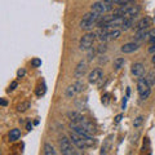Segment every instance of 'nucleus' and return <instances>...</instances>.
<instances>
[{
	"instance_id": "obj_1",
	"label": "nucleus",
	"mask_w": 155,
	"mask_h": 155,
	"mask_svg": "<svg viewBox=\"0 0 155 155\" xmlns=\"http://www.w3.org/2000/svg\"><path fill=\"white\" fill-rule=\"evenodd\" d=\"M141 11L140 5H134V4H124L120 8H118L116 11H114L113 16L115 17H122V18H133Z\"/></svg>"
},
{
	"instance_id": "obj_2",
	"label": "nucleus",
	"mask_w": 155,
	"mask_h": 155,
	"mask_svg": "<svg viewBox=\"0 0 155 155\" xmlns=\"http://www.w3.org/2000/svg\"><path fill=\"white\" fill-rule=\"evenodd\" d=\"M70 138H71L72 143L79 149L92 147V146H94V143H96V140L92 137V136H87V137H84V136H80V134H78L75 132H72L70 134Z\"/></svg>"
},
{
	"instance_id": "obj_3",
	"label": "nucleus",
	"mask_w": 155,
	"mask_h": 155,
	"mask_svg": "<svg viewBox=\"0 0 155 155\" xmlns=\"http://www.w3.org/2000/svg\"><path fill=\"white\" fill-rule=\"evenodd\" d=\"M98 19H100V14H97L94 12H89L84 14L83 19L80 21V28L81 30H85V31H89L91 28H93L94 25L98 23Z\"/></svg>"
},
{
	"instance_id": "obj_4",
	"label": "nucleus",
	"mask_w": 155,
	"mask_h": 155,
	"mask_svg": "<svg viewBox=\"0 0 155 155\" xmlns=\"http://www.w3.org/2000/svg\"><path fill=\"white\" fill-rule=\"evenodd\" d=\"M114 9V4H110L105 0H98V2H94L93 4L91 5V12H94L97 14H106L111 12Z\"/></svg>"
},
{
	"instance_id": "obj_5",
	"label": "nucleus",
	"mask_w": 155,
	"mask_h": 155,
	"mask_svg": "<svg viewBox=\"0 0 155 155\" xmlns=\"http://www.w3.org/2000/svg\"><path fill=\"white\" fill-rule=\"evenodd\" d=\"M137 91L140 94V98L141 100H146L147 97L151 93V87L147 84V81L145 78H140L137 81Z\"/></svg>"
},
{
	"instance_id": "obj_6",
	"label": "nucleus",
	"mask_w": 155,
	"mask_h": 155,
	"mask_svg": "<svg viewBox=\"0 0 155 155\" xmlns=\"http://www.w3.org/2000/svg\"><path fill=\"white\" fill-rule=\"evenodd\" d=\"M97 38V34L94 32H87L85 35H83V38L80 39V43H79V48L81 51H89L93 43Z\"/></svg>"
},
{
	"instance_id": "obj_7",
	"label": "nucleus",
	"mask_w": 155,
	"mask_h": 155,
	"mask_svg": "<svg viewBox=\"0 0 155 155\" xmlns=\"http://www.w3.org/2000/svg\"><path fill=\"white\" fill-rule=\"evenodd\" d=\"M60 149L62 151V155H72V145H71V138L66 137H61L60 140Z\"/></svg>"
},
{
	"instance_id": "obj_8",
	"label": "nucleus",
	"mask_w": 155,
	"mask_h": 155,
	"mask_svg": "<svg viewBox=\"0 0 155 155\" xmlns=\"http://www.w3.org/2000/svg\"><path fill=\"white\" fill-rule=\"evenodd\" d=\"M102 78H104V71L102 70L101 69H93V71L89 72L88 81L91 84H97Z\"/></svg>"
},
{
	"instance_id": "obj_9",
	"label": "nucleus",
	"mask_w": 155,
	"mask_h": 155,
	"mask_svg": "<svg viewBox=\"0 0 155 155\" xmlns=\"http://www.w3.org/2000/svg\"><path fill=\"white\" fill-rule=\"evenodd\" d=\"M130 72H132V75L134 78H142L143 74H145V66L141 64V62H136V64L132 65L130 67Z\"/></svg>"
},
{
	"instance_id": "obj_10",
	"label": "nucleus",
	"mask_w": 155,
	"mask_h": 155,
	"mask_svg": "<svg viewBox=\"0 0 155 155\" xmlns=\"http://www.w3.org/2000/svg\"><path fill=\"white\" fill-rule=\"evenodd\" d=\"M140 49V44L136 41H132V43H127V44H124L122 47V52L123 53H133L136 51Z\"/></svg>"
},
{
	"instance_id": "obj_11",
	"label": "nucleus",
	"mask_w": 155,
	"mask_h": 155,
	"mask_svg": "<svg viewBox=\"0 0 155 155\" xmlns=\"http://www.w3.org/2000/svg\"><path fill=\"white\" fill-rule=\"evenodd\" d=\"M87 61H80L79 64H78L76 69H75V76L76 78H83L84 74L87 72Z\"/></svg>"
},
{
	"instance_id": "obj_12",
	"label": "nucleus",
	"mask_w": 155,
	"mask_h": 155,
	"mask_svg": "<svg viewBox=\"0 0 155 155\" xmlns=\"http://www.w3.org/2000/svg\"><path fill=\"white\" fill-rule=\"evenodd\" d=\"M150 23H151V19L149 17H145L142 18L141 21L137 22V25H136V31H141V30H147V27L150 26Z\"/></svg>"
},
{
	"instance_id": "obj_13",
	"label": "nucleus",
	"mask_w": 155,
	"mask_h": 155,
	"mask_svg": "<svg viewBox=\"0 0 155 155\" xmlns=\"http://www.w3.org/2000/svg\"><path fill=\"white\" fill-rule=\"evenodd\" d=\"M69 118H70V120H71V123L78 124V123H80L81 120L84 119V116H81V114L74 111V113H69Z\"/></svg>"
},
{
	"instance_id": "obj_14",
	"label": "nucleus",
	"mask_w": 155,
	"mask_h": 155,
	"mask_svg": "<svg viewBox=\"0 0 155 155\" xmlns=\"http://www.w3.org/2000/svg\"><path fill=\"white\" fill-rule=\"evenodd\" d=\"M21 137V130L18 128H13L11 129V132H9V140L13 142V141H17V140Z\"/></svg>"
},
{
	"instance_id": "obj_15",
	"label": "nucleus",
	"mask_w": 155,
	"mask_h": 155,
	"mask_svg": "<svg viewBox=\"0 0 155 155\" xmlns=\"http://www.w3.org/2000/svg\"><path fill=\"white\" fill-rule=\"evenodd\" d=\"M120 35H122V30H119V28H113V30H109V40H115V39H119Z\"/></svg>"
},
{
	"instance_id": "obj_16",
	"label": "nucleus",
	"mask_w": 155,
	"mask_h": 155,
	"mask_svg": "<svg viewBox=\"0 0 155 155\" xmlns=\"http://www.w3.org/2000/svg\"><path fill=\"white\" fill-rule=\"evenodd\" d=\"M76 93H79V92H78L75 84H72V85H70V87H67V88H66V92H65L66 97H69V98H72V97H74Z\"/></svg>"
},
{
	"instance_id": "obj_17",
	"label": "nucleus",
	"mask_w": 155,
	"mask_h": 155,
	"mask_svg": "<svg viewBox=\"0 0 155 155\" xmlns=\"http://www.w3.org/2000/svg\"><path fill=\"white\" fill-rule=\"evenodd\" d=\"M124 64H125V60L122 57H119V58H115L114 60V69L116 71H119V70H122L123 67H124Z\"/></svg>"
},
{
	"instance_id": "obj_18",
	"label": "nucleus",
	"mask_w": 155,
	"mask_h": 155,
	"mask_svg": "<svg viewBox=\"0 0 155 155\" xmlns=\"http://www.w3.org/2000/svg\"><path fill=\"white\" fill-rule=\"evenodd\" d=\"M44 155H57V151L51 143H44Z\"/></svg>"
},
{
	"instance_id": "obj_19",
	"label": "nucleus",
	"mask_w": 155,
	"mask_h": 155,
	"mask_svg": "<svg viewBox=\"0 0 155 155\" xmlns=\"http://www.w3.org/2000/svg\"><path fill=\"white\" fill-rule=\"evenodd\" d=\"M145 79H146V81H147V84L150 85V87H153L154 84H155V74L151 71V72H149V74L145 76Z\"/></svg>"
},
{
	"instance_id": "obj_20",
	"label": "nucleus",
	"mask_w": 155,
	"mask_h": 155,
	"mask_svg": "<svg viewBox=\"0 0 155 155\" xmlns=\"http://www.w3.org/2000/svg\"><path fill=\"white\" fill-rule=\"evenodd\" d=\"M132 25H133V18H125V21H124V25H123V27H122V30L127 31V30H129V28L132 27Z\"/></svg>"
},
{
	"instance_id": "obj_21",
	"label": "nucleus",
	"mask_w": 155,
	"mask_h": 155,
	"mask_svg": "<svg viewBox=\"0 0 155 155\" xmlns=\"http://www.w3.org/2000/svg\"><path fill=\"white\" fill-rule=\"evenodd\" d=\"M28 107H30V102H28V101H25V102H22L21 105H18L17 110L19 111V113H23V111H26Z\"/></svg>"
},
{
	"instance_id": "obj_22",
	"label": "nucleus",
	"mask_w": 155,
	"mask_h": 155,
	"mask_svg": "<svg viewBox=\"0 0 155 155\" xmlns=\"http://www.w3.org/2000/svg\"><path fill=\"white\" fill-rule=\"evenodd\" d=\"M142 123H143V116L140 115V116H137V118L134 119V122H133V127H134V128H138Z\"/></svg>"
},
{
	"instance_id": "obj_23",
	"label": "nucleus",
	"mask_w": 155,
	"mask_h": 155,
	"mask_svg": "<svg viewBox=\"0 0 155 155\" xmlns=\"http://www.w3.org/2000/svg\"><path fill=\"white\" fill-rule=\"evenodd\" d=\"M31 66L32 67H40L41 66V60L40 58H34L31 61Z\"/></svg>"
},
{
	"instance_id": "obj_24",
	"label": "nucleus",
	"mask_w": 155,
	"mask_h": 155,
	"mask_svg": "<svg viewBox=\"0 0 155 155\" xmlns=\"http://www.w3.org/2000/svg\"><path fill=\"white\" fill-rule=\"evenodd\" d=\"M44 93H45V85L43 84V85L39 87V89L36 91V94H38V96H43Z\"/></svg>"
},
{
	"instance_id": "obj_25",
	"label": "nucleus",
	"mask_w": 155,
	"mask_h": 155,
	"mask_svg": "<svg viewBox=\"0 0 155 155\" xmlns=\"http://www.w3.org/2000/svg\"><path fill=\"white\" fill-rule=\"evenodd\" d=\"M149 41H150V43H151V44H154V43H155V30H154V31H150Z\"/></svg>"
},
{
	"instance_id": "obj_26",
	"label": "nucleus",
	"mask_w": 155,
	"mask_h": 155,
	"mask_svg": "<svg viewBox=\"0 0 155 155\" xmlns=\"http://www.w3.org/2000/svg\"><path fill=\"white\" fill-rule=\"evenodd\" d=\"M105 2H107L110 4H123L125 0H105Z\"/></svg>"
},
{
	"instance_id": "obj_27",
	"label": "nucleus",
	"mask_w": 155,
	"mask_h": 155,
	"mask_svg": "<svg viewBox=\"0 0 155 155\" xmlns=\"http://www.w3.org/2000/svg\"><path fill=\"white\" fill-rule=\"evenodd\" d=\"M25 74H26V71L23 70V69H19V70L17 71V76H18V78H22V76L25 75Z\"/></svg>"
},
{
	"instance_id": "obj_28",
	"label": "nucleus",
	"mask_w": 155,
	"mask_h": 155,
	"mask_svg": "<svg viewBox=\"0 0 155 155\" xmlns=\"http://www.w3.org/2000/svg\"><path fill=\"white\" fill-rule=\"evenodd\" d=\"M106 49H107V48H106V44H101V45L98 47V52H100V53H104Z\"/></svg>"
},
{
	"instance_id": "obj_29",
	"label": "nucleus",
	"mask_w": 155,
	"mask_h": 155,
	"mask_svg": "<svg viewBox=\"0 0 155 155\" xmlns=\"http://www.w3.org/2000/svg\"><path fill=\"white\" fill-rule=\"evenodd\" d=\"M149 53H151V54H154V53H155V43H154V44H151V47H149Z\"/></svg>"
},
{
	"instance_id": "obj_30",
	"label": "nucleus",
	"mask_w": 155,
	"mask_h": 155,
	"mask_svg": "<svg viewBox=\"0 0 155 155\" xmlns=\"http://www.w3.org/2000/svg\"><path fill=\"white\" fill-rule=\"evenodd\" d=\"M16 87H17V81H13V83L11 84V87H9V91H13Z\"/></svg>"
},
{
	"instance_id": "obj_31",
	"label": "nucleus",
	"mask_w": 155,
	"mask_h": 155,
	"mask_svg": "<svg viewBox=\"0 0 155 155\" xmlns=\"http://www.w3.org/2000/svg\"><path fill=\"white\" fill-rule=\"evenodd\" d=\"M122 118H123V115H118V116L115 118V123H119L120 120H122Z\"/></svg>"
},
{
	"instance_id": "obj_32",
	"label": "nucleus",
	"mask_w": 155,
	"mask_h": 155,
	"mask_svg": "<svg viewBox=\"0 0 155 155\" xmlns=\"http://www.w3.org/2000/svg\"><path fill=\"white\" fill-rule=\"evenodd\" d=\"M26 129H27V130H31V129H32V124H31L30 122L26 124Z\"/></svg>"
},
{
	"instance_id": "obj_33",
	"label": "nucleus",
	"mask_w": 155,
	"mask_h": 155,
	"mask_svg": "<svg viewBox=\"0 0 155 155\" xmlns=\"http://www.w3.org/2000/svg\"><path fill=\"white\" fill-rule=\"evenodd\" d=\"M0 104H2V106H5L7 105V101L5 100H2V101H0Z\"/></svg>"
},
{
	"instance_id": "obj_34",
	"label": "nucleus",
	"mask_w": 155,
	"mask_h": 155,
	"mask_svg": "<svg viewBox=\"0 0 155 155\" xmlns=\"http://www.w3.org/2000/svg\"><path fill=\"white\" fill-rule=\"evenodd\" d=\"M151 61H153V64L155 65V53H154V54H153V58H151Z\"/></svg>"
}]
</instances>
